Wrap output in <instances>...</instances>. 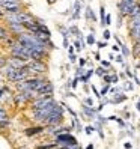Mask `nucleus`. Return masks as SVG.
I'll list each match as a JSON object with an SVG mask.
<instances>
[{
  "label": "nucleus",
  "mask_w": 140,
  "mask_h": 149,
  "mask_svg": "<svg viewBox=\"0 0 140 149\" xmlns=\"http://www.w3.org/2000/svg\"><path fill=\"white\" fill-rule=\"evenodd\" d=\"M26 69L30 75H44L48 71V65L45 60H29L26 63Z\"/></svg>",
  "instance_id": "f257e3e1"
},
{
  "label": "nucleus",
  "mask_w": 140,
  "mask_h": 149,
  "mask_svg": "<svg viewBox=\"0 0 140 149\" xmlns=\"http://www.w3.org/2000/svg\"><path fill=\"white\" fill-rule=\"evenodd\" d=\"M9 53H11L12 56H17V57L23 59L24 62H29V60H30L29 48H27V47H24V45H21V44H20V42H17V41L9 47Z\"/></svg>",
  "instance_id": "f03ea898"
},
{
  "label": "nucleus",
  "mask_w": 140,
  "mask_h": 149,
  "mask_svg": "<svg viewBox=\"0 0 140 149\" xmlns=\"http://www.w3.org/2000/svg\"><path fill=\"white\" fill-rule=\"evenodd\" d=\"M62 119H63V109L56 104L53 111L48 115V118L45 119V124L47 125H60L62 124Z\"/></svg>",
  "instance_id": "7ed1b4c3"
},
{
  "label": "nucleus",
  "mask_w": 140,
  "mask_h": 149,
  "mask_svg": "<svg viewBox=\"0 0 140 149\" xmlns=\"http://www.w3.org/2000/svg\"><path fill=\"white\" fill-rule=\"evenodd\" d=\"M54 102L53 95H45V96H38L32 101V110H39V109H45L47 106Z\"/></svg>",
  "instance_id": "20e7f679"
},
{
  "label": "nucleus",
  "mask_w": 140,
  "mask_h": 149,
  "mask_svg": "<svg viewBox=\"0 0 140 149\" xmlns=\"http://www.w3.org/2000/svg\"><path fill=\"white\" fill-rule=\"evenodd\" d=\"M56 143H57V145H62L63 148L78 145V143H77V139H75L74 136H71L69 133H62V134H57V136H56Z\"/></svg>",
  "instance_id": "39448f33"
},
{
  "label": "nucleus",
  "mask_w": 140,
  "mask_h": 149,
  "mask_svg": "<svg viewBox=\"0 0 140 149\" xmlns=\"http://www.w3.org/2000/svg\"><path fill=\"white\" fill-rule=\"evenodd\" d=\"M2 9L5 14H17L23 11V5L21 3H11V2H3Z\"/></svg>",
  "instance_id": "423d86ee"
},
{
  "label": "nucleus",
  "mask_w": 140,
  "mask_h": 149,
  "mask_svg": "<svg viewBox=\"0 0 140 149\" xmlns=\"http://www.w3.org/2000/svg\"><path fill=\"white\" fill-rule=\"evenodd\" d=\"M140 36V18L139 20H130V38L136 41Z\"/></svg>",
  "instance_id": "0eeeda50"
},
{
  "label": "nucleus",
  "mask_w": 140,
  "mask_h": 149,
  "mask_svg": "<svg viewBox=\"0 0 140 149\" xmlns=\"http://www.w3.org/2000/svg\"><path fill=\"white\" fill-rule=\"evenodd\" d=\"M137 8V2L136 3H125V2H119V11L122 17H128L131 12Z\"/></svg>",
  "instance_id": "6e6552de"
},
{
  "label": "nucleus",
  "mask_w": 140,
  "mask_h": 149,
  "mask_svg": "<svg viewBox=\"0 0 140 149\" xmlns=\"http://www.w3.org/2000/svg\"><path fill=\"white\" fill-rule=\"evenodd\" d=\"M8 30L11 32V35L12 36H15V35H20V33H23V32H26V29H24V26L21 24V23H8Z\"/></svg>",
  "instance_id": "1a4fd4ad"
},
{
  "label": "nucleus",
  "mask_w": 140,
  "mask_h": 149,
  "mask_svg": "<svg viewBox=\"0 0 140 149\" xmlns=\"http://www.w3.org/2000/svg\"><path fill=\"white\" fill-rule=\"evenodd\" d=\"M27 63V62H24L23 59H20V57H17V56H9L8 57V65H11L12 68H15V69H20V68H24V65Z\"/></svg>",
  "instance_id": "9d476101"
},
{
  "label": "nucleus",
  "mask_w": 140,
  "mask_h": 149,
  "mask_svg": "<svg viewBox=\"0 0 140 149\" xmlns=\"http://www.w3.org/2000/svg\"><path fill=\"white\" fill-rule=\"evenodd\" d=\"M17 20H18V23L24 24V23L33 21L35 17H33L30 12H27V11H20V12H17Z\"/></svg>",
  "instance_id": "9b49d317"
},
{
  "label": "nucleus",
  "mask_w": 140,
  "mask_h": 149,
  "mask_svg": "<svg viewBox=\"0 0 140 149\" xmlns=\"http://www.w3.org/2000/svg\"><path fill=\"white\" fill-rule=\"evenodd\" d=\"M53 91H54V86L51 84L50 81H47L45 84H44L41 89L36 92V98L38 96H45V95H53Z\"/></svg>",
  "instance_id": "f8f14e48"
},
{
  "label": "nucleus",
  "mask_w": 140,
  "mask_h": 149,
  "mask_svg": "<svg viewBox=\"0 0 140 149\" xmlns=\"http://www.w3.org/2000/svg\"><path fill=\"white\" fill-rule=\"evenodd\" d=\"M42 131H44V127H30V128H26L24 134H26V136H29V137H32V136L41 134Z\"/></svg>",
  "instance_id": "ddd939ff"
},
{
  "label": "nucleus",
  "mask_w": 140,
  "mask_h": 149,
  "mask_svg": "<svg viewBox=\"0 0 140 149\" xmlns=\"http://www.w3.org/2000/svg\"><path fill=\"white\" fill-rule=\"evenodd\" d=\"M9 36H12V35H11L9 30H8L6 26H0V41L3 42V41H6Z\"/></svg>",
  "instance_id": "4468645a"
},
{
  "label": "nucleus",
  "mask_w": 140,
  "mask_h": 149,
  "mask_svg": "<svg viewBox=\"0 0 140 149\" xmlns=\"http://www.w3.org/2000/svg\"><path fill=\"white\" fill-rule=\"evenodd\" d=\"M80 9H81V3L77 0V2L74 3V14H72V18L74 20H77L78 17H80Z\"/></svg>",
  "instance_id": "2eb2a0df"
},
{
  "label": "nucleus",
  "mask_w": 140,
  "mask_h": 149,
  "mask_svg": "<svg viewBox=\"0 0 140 149\" xmlns=\"http://www.w3.org/2000/svg\"><path fill=\"white\" fill-rule=\"evenodd\" d=\"M134 42V47H133V56L139 57L140 56V41H133Z\"/></svg>",
  "instance_id": "dca6fc26"
},
{
  "label": "nucleus",
  "mask_w": 140,
  "mask_h": 149,
  "mask_svg": "<svg viewBox=\"0 0 140 149\" xmlns=\"http://www.w3.org/2000/svg\"><path fill=\"white\" fill-rule=\"evenodd\" d=\"M83 111L86 113L87 116H91V118L95 116V110H93L92 107H89V106H83Z\"/></svg>",
  "instance_id": "f3484780"
},
{
  "label": "nucleus",
  "mask_w": 140,
  "mask_h": 149,
  "mask_svg": "<svg viewBox=\"0 0 140 149\" xmlns=\"http://www.w3.org/2000/svg\"><path fill=\"white\" fill-rule=\"evenodd\" d=\"M6 120H8V113L3 107H0V124H2V122H6Z\"/></svg>",
  "instance_id": "a211bd4d"
},
{
  "label": "nucleus",
  "mask_w": 140,
  "mask_h": 149,
  "mask_svg": "<svg viewBox=\"0 0 140 149\" xmlns=\"http://www.w3.org/2000/svg\"><path fill=\"white\" fill-rule=\"evenodd\" d=\"M86 18L87 20H97V17H95L93 15V12H92V9H91V8H86Z\"/></svg>",
  "instance_id": "6ab92c4d"
},
{
  "label": "nucleus",
  "mask_w": 140,
  "mask_h": 149,
  "mask_svg": "<svg viewBox=\"0 0 140 149\" xmlns=\"http://www.w3.org/2000/svg\"><path fill=\"white\" fill-rule=\"evenodd\" d=\"M100 15H101V24L104 26V21H106V9H104V6L100 8Z\"/></svg>",
  "instance_id": "aec40b11"
},
{
  "label": "nucleus",
  "mask_w": 140,
  "mask_h": 149,
  "mask_svg": "<svg viewBox=\"0 0 140 149\" xmlns=\"http://www.w3.org/2000/svg\"><path fill=\"white\" fill-rule=\"evenodd\" d=\"M86 41H87V44H89V45H93V44L97 42V41H95V36H93V32H92L91 35H87V39H86Z\"/></svg>",
  "instance_id": "412c9836"
},
{
  "label": "nucleus",
  "mask_w": 140,
  "mask_h": 149,
  "mask_svg": "<svg viewBox=\"0 0 140 149\" xmlns=\"http://www.w3.org/2000/svg\"><path fill=\"white\" fill-rule=\"evenodd\" d=\"M57 146V143H50V145H42V146H38V149H54Z\"/></svg>",
  "instance_id": "4be33fe9"
},
{
  "label": "nucleus",
  "mask_w": 140,
  "mask_h": 149,
  "mask_svg": "<svg viewBox=\"0 0 140 149\" xmlns=\"http://www.w3.org/2000/svg\"><path fill=\"white\" fill-rule=\"evenodd\" d=\"M125 100H127V96L120 93V96H116V98L113 100V102H115V104H119V102H122V101H125Z\"/></svg>",
  "instance_id": "5701e85b"
},
{
  "label": "nucleus",
  "mask_w": 140,
  "mask_h": 149,
  "mask_svg": "<svg viewBox=\"0 0 140 149\" xmlns=\"http://www.w3.org/2000/svg\"><path fill=\"white\" fill-rule=\"evenodd\" d=\"M59 30H60V33H62L63 38H68V36H69V30H68L66 27H59Z\"/></svg>",
  "instance_id": "b1692460"
},
{
  "label": "nucleus",
  "mask_w": 140,
  "mask_h": 149,
  "mask_svg": "<svg viewBox=\"0 0 140 149\" xmlns=\"http://www.w3.org/2000/svg\"><path fill=\"white\" fill-rule=\"evenodd\" d=\"M74 47H75L77 51H81V50L84 48V47H83V44H81L80 41H75V42H74Z\"/></svg>",
  "instance_id": "393cba45"
},
{
  "label": "nucleus",
  "mask_w": 140,
  "mask_h": 149,
  "mask_svg": "<svg viewBox=\"0 0 140 149\" xmlns=\"http://www.w3.org/2000/svg\"><path fill=\"white\" fill-rule=\"evenodd\" d=\"M68 30H69V33H74V35H77V36H80V35H81L80 32H78V29L75 27V26H72V27H69Z\"/></svg>",
  "instance_id": "a878e982"
},
{
  "label": "nucleus",
  "mask_w": 140,
  "mask_h": 149,
  "mask_svg": "<svg viewBox=\"0 0 140 149\" xmlns=\"http://www.w3.org/2000/svg\"><path fill=\"white\" fill-rule=\"evenodd\" d=\"M109 87H110V83H106V86H104L102 87V89H101V92H100V95L102 96V95H106L107 92H109Z\"/></svg>",
  "instance_id": "bb28decb"
},
{
  "label": "nucleus",
  "mask_w": 140,
  "mask_h": 149,
  "mask_svg": "<svg viewBox=\"0 0 140 149\" xmlns=\"http://www.w3.org/2000/svg\"><path fill=\"white\" fill-rule=\"evenodd\" d=\"M8 63V57L6 56H0V68H3Z\"/></svg>",
  "instance_id": "cd10ccee"
},
{
  "label": "nucleus",
  "mask_w": 140,
  "mask_h": 149,
  "mask_svg": "<svg viewBox=\"0 0 140 149\" xmlns=\"http://www.w3.org/2000/svg\"><path fill=\"white\" fill-rule=\"evenodd\" d=\"M107 72H109V71H106V69H104V68H102V66H101V68H98V69H97V74H98V75H101V77H102V75H106V74H107Z\"/></svg>",
  "instance_id": "c85d7f7f"
},
{
  "label": "nucleus",
  "mask_w": 140,
  "mask_h": 149,
  "mask_svg": "<svg viewBox=\"0 0 140 149\" xmlns=\"http://www.w3.org/2000/svg\"><path fill=\"white\" fill-rule=\"evenodd\" d=\"M110 36H111V33H110L109 30H104V33H102V38H104V41H107Z\"/></svg>",
  "instance_id": "c756f323"
},
{
  "label": "nucleus",
  "mask_w": 140,
  "mask_h": 149,
  "mask_svg": "<svg viewBox=\"0 0 140 149\" xmlns=\"http://www.w3.org/2000/svg\"><path fill=\"white\" fill-rule=\"evenodd\" d=\"M84 131H86V134H87V136H91L95 130H93V127H86V128H84Z\"/></svg>",
  "instance_id": "7c9ffc66"
},
{
  "label": "nucleus",
  "mask_w": 140,
  "mask_h": 149,
  "mask_svg": "<svg viewBox=\"0 0 140 149\" xmlns=\"http://www.w3.org/2000/svg\"><path fill=\"white\" fill-rule=\"evenodd\" d=\"M120 50H122V53H124V56H128L130 54V50L125 45H120Z\"/></svg>",
  "instance_id": "2f4dec72"
},
{
  "label": "nucleus",
  "mask_w": 140,
  "mask_h": 149,
  "mask_svg": "<svg viewBox=\"0 0 140 149\" xmlns=\"http://www.w3.org/2000/svg\"><path fill=\"white\" fill-rule=\"evenodd\" d=\"M104 24H106V26H110L111 24V17L110 15H106V21H104Z\"/></svg>",
  "instance_id": "473e14b6"
},
{
  "label": "nucleus",
  "mask_w": 140,
  "mask_h": 149,
  "mask_svg": "<svg viewBox=\"0 0 140 149\" xmlns=\"http://www.w3.org/2000/svg\"><path fill=\"white\" fill-rule=\"evenodd\" d=\"M101 66H102V68H110V62H109V60H102Z\"/></svg>",
  "instance_id": "72a5a7b5"
},
{
  "label": "nucleus",
  "mask_w": 140,
  "mask_h": 149,
  "mask_svg": "<svg viewBox=\"0 0 140 149\" xmlns=\"http://www.w3.org/2000/svg\"><path fill=\"white\" fill-rule=\"evenodd\" d=\"M102 78H104V81H106V83H111V75H102Z\"/></svg>",
  "instance_id": "f704fd0d"
},
{
  "label": "nucleus",
  "mask_w": 140,
  "mask_h": 149,
  "mask_svg": "<svg viewBox=\"0 0 140 149\" xmlns=\"http://www.w3.org/2000/svg\"><path fill=\"white\" fill-rule=\"evenodd\" d=\"M86 106L93 107V101H92V98H86Z\"/></svg>",
  "instance_id": "c9c22d12"
},
{
  "label": "nucleus",
  "mask_w": 140,
  "mask_h": 149,
  "mask_svg": "<svg viewBox=\"0 0 140 149\" xmlns=\"http://www.w3.org/2000/svg\"><path fill=\"white\" fill-rule=\"evenodd\" d=\"M83 72H84L83 66H78V69H77V77H78V75H83Z\"/></svg>",
  "instance_id": "e433bc0d"
},
{
  "label": "nucleus",
  "mask_w": 140,
  "mask_h": 149,
  "mask_svg": "<svg viewBox=\"0 0 140 149\" xmlns=\"http://www.w3.org/2000/svg\"><path fill=\"white\" fill-rule=\"evenodd\" d=\"M104 47H107V42L104 41V42H98V48L101 50V48H104Z\"/></svg>",
  "instance_id": "4c0bfd02"
},
{
  "label": "nucleus",
  "mask_w": 140,
  "mask_h": 149,
  "mask_svg": "<svg viewBox=\"0 0 140 149\" xmlns=\"http://www.w3.org/2000/svg\"><path fill=\"white\" fill-rule=\"evenodd\" d=\"M119 81V77L118 75H111V83H118Z\"/></svg>",
  "instance_id": "58836bf2"
},
{
  "label": "nucleus",
  "mask_w": 140,
  "mask_h": 149,
  "mask_svg": "<svg viewBox=\"0 0 140 149\" xmlns=\"http://www.w3.org/2000/svg\"><path fill=\"white\" fill-rule=\"evenodd\" d=\"M77 84H78V77H75V78H74V81L71 83V86H72V87H77Z\"/></svg>",
  "instance_id": "ea45409f"
},
{
  "label": "nucleus",
  "mask_w": 140,
  "mask_h": 149,
  "mask_svg": "<svg viewBox=\"0 0 140 149\" xmlns=\"http://www.w3.org/2000/svg\"><path fill=\"white\" fill-rule=\"evenodd\" d=\"M63 47L68 48L69 47V42H68V38H63Z\"/></svg>",
  "instance_id": "a19ab883"
},
{
  "label": "nucleus",
  "mask_w": 140,
  "mask_h": 149,
  "mask_svg": "<svg viewBox=\"0 0 140 149\" xmlns=\"http://www.w3.org/2000/svg\"><path fill=\"white\" fill-rule=\"evenodd\" d=\"M63 149H80V146H78V145H74V146H66V148H63Z\"/></svg>",
  "instance_id": "79ce46f5"
},
{
  "label": "nucleus",
  "mask_w": 140,
  "mask_h": 149,
  "mask_svg": "<svg viewBox=\"0 0 140 149\" xmlns=\"http://www.w3.org/2000/svg\"><path fill=\"white\" fill-rule=\"evenodd\" d=\"M115 120H116V122H118V124H119V125H120V127H124V125H125V124H124V120H122V119H119V118H116V119H115Z\"/></svg>",
  "instance_id": "37998d69"
},
{
  "label": "nucleus",
  "mask_w": 140,
  "mask_h": 149,
  "mask_svg": "<svg viewBox=\"0 0 140 149\" xmlns=\"http://www.w3.org/2000/svg\"><path fill=\"white\" fill-rule=\"evenodd\" d=\"M119 2H125V3H136L139 0H119Z\"/></svg>",
  "instance_id": "c03bdc74"
},
{
  "label": "nucleus",
  "mask_w": 140,
  "mask_h": 149,
  "mask_svg": "<svg viewBox=\"0 0 140 149\" xmlns=\"http://www.w3.org/2000/svg\"><path fill=\"white\" fill-rule=\"evenodd\" d=\"M92 91H93L95 93H97V96H98V98H101V95H100V92L97 91V87H95V86H92Z\"/></svg>",
  "instance_id": "a18cd8bd"
},
{
  "label": "nucleus",
  "mask_w": 140,
  "mask_h": 149,
  "mask_svg": "<svg viewBox=\"0 0 140 149\" xmlns=\"http://www.w3.org/2000/svg\"><path fill=\"white\" fill-rule=\"evenodd\" d=\"M69 60H71V62L74 63V62H75V60H77V57H75L74 54H69Z\"/></svg>",
  "instance_id": "49530a36"
},
{
  "label": "nucleus",
  "mask_w": 140,
  "mask_h": 149,
  "mask_svg": "<svg viewBox=\"0 0 140 149\" xmlns=\"http://www.w3.org/2000/svg\"><path fill=\"white\" fill-rule=\"evenodd\" d=\"M111 50H113V51H119V50H120V47H119V45H116V44H115V45L111 47Z\"/></svg>",
  "instance_id": "de8ad7c7"
},
{
  "label": "nucleus",
  "mask_w": 140,
  "mask_h": 149,
  "mask_svg": "<svg viewBox=\"0 0 140 149\" xmlns=\"http://www.w3.org/2000/svg\"><path fill=\"white\" fill-rule=\"evenodd\" d=\"M84 65H86V59L80 57V66H84Z\"/></svg>",
  "instance_id": "09e8293b"
},
{
  "label": "nucleus",
  "mask_w": 140,
  "mask_h": 149,
  "mask_svg": "<svg viewBox=\"0 0 140 149\" xmlns=\"http://www.w3.org/2000/svg\"><path fill=\"white\" fill-rule=\"evenodd\" d=\"M68 53L69 54H74V47H68Z\"/></svg>",
  "instance_id": "8fccbe9b"
},
{
  "label": "nucleus",
  "mask_w": 140,
  "mask_h": 149,
  "mask_svg": "<svg viewBox=\"0 0 140 149\" xmlns=\"http://www.w3.org/2000/svg\"><path fill=\"white\" fill-rule=\"evenodd\" d=\"M124 146H125V149H131V148H133V145H131V143H125Z\"/></svg>",
  "instance_id": "3c124183"
},
{
  "label": "nucleus",
  "mask_w": 140,
  "mask_h": 149,
  "mask_svg": "<svg viewBox=\"0 0 140 149\" xmlns=\"http://www.w3.org/2000/svg\"><path fill=\"white\" fill-rule=\"evenodd\" d=\"M116 60H118L119 63H122V62H124V59H122V56H118V57H116Z\"/></svg>",
  "instance_id": "603ef678"
},
{
  "label": "nucleus",
  "mask_w": 140,
  "mask_h": 149,
  "mask_svg": "<svg viewBox=\"0 0 140 149\" xmlns=\"http://www.w3.org/2000/svg\"><path fill=\"white\" fill-rule=\"evenodd\" d=\"M125 74H127V77H134L133 74H131V72H130V69H127V71H125Z\"/></svg>",
  "instance_id": "864d4df0"
},
{
  "label": "nucleus",
  "mask_w": 140,
  "mask_h": 149,
  "mask_svg": "<svg viewBox=\"0 0 140 149\" xmlns=\"http://www.w3.org/2000/svg\"><path fill=\"white\" fill-rule=\"evenodd\" d=\"M57 0H47V3H50V5H53V3H56Z\"/></svg>",
  "instance_id": "5fc2aeb1"
},
{
  "label": "nucleus",
  "mask_w": 140,
  "mask_h": 149,
  "mask_svg": "<svg viewBox=\"0 0 140 149\" xmlns=\"http://www.w3.org/2000/svg\"><path fill=\"white\" fill-rule=\"evenodd\" d=\"M5 17V12H3V9H0V18H3Z\"/></svg>",
  "instance_id": "6e6d98bb"
},
{
  "label": "nucleus",
  "mask_w": 140,
  "mask_h": 149,
  "mask_svg": "<svg viewBox=\"0 0 140 149\" xmlns=\"http://www.w3.org/2000/svg\"><path fill=\"white\" fill-rule=\"evenodd\" d=\"M86 149H93V145H92V143H89V145L86 146Z\"/></svg>",
  "instance_id": "4d7b16f0"
},
{
  "label": "nucleus",
  "mask_w": 140,
  "mask_h": 149,
  "mask_svg": "<svg viewBox=\"0 0 140 149\" xmlns=\"http://www.w3.org/2000/svg\"><path fill=\"white\" fill-rule=\"evenodd\" d=\"M3 80H5V77H3L2 74H0V84H2V83H3Z\"/></svg>",
  "instance_id": "13d9d810"
},
{
  "label": "nucleus",
  "mask_w": 140,
  "mask_h": 149,
  "mask_svg": "<svg viewBox=\"0 0 140 149\" xmlns=\"http://www.w3.org/2000/svg\"><path fill=\"white\" fill-rule=\"evenodd\" d=\"M136 107H137V110H139V111H140V100H139V101H137V106H136Z\"/></svg>",
  "instance_id": "bf43d9fd"
},
{
  "label": "nucleus",
  "mask_w": 140,
  "mask_h": 149,
  "mask_svg": "<svg viewBox=\"0 0 140 149\" xmlns=\"http://www.w3.org/2000/svg\"><path fill=\"white\" fill-rule=\"evenodd\" d=\"M59 149H63V148H59Z\"/></svg>",
  "instance_id": "052dcab7"
}]
</instances>
